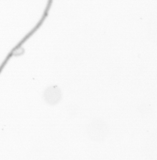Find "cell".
<instances>
[{
    "label": "cell",
    "mask_w": 157,
    "mask_h": 160,
    "mask_svg": "<svg viewBox=\"0 0 157 160\" xmlns=\"http://www.w3.org/2000/svg\"><path fill=\"white\" fill-rule=\"evenodd\" d=\"M108 126L101 120L96 119L89 125V135L94 142L104 141L108 135Z\"/></svg>",
    "instance_id": "1"
}]
</instances>
